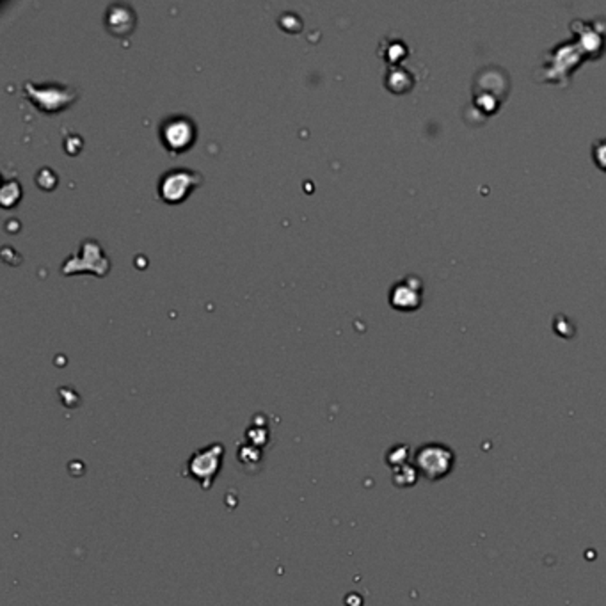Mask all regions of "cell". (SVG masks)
<instances>
[{
	"mask_svg": "<svg viewBox=\"0 0 606 606\" xmlns=\"http://www.w3.org/2000/svg\"><path fill=\"white\" fill-rule=\"evenodd\" d=\"M23 91L28 96V100L46 114L61 113L77 98L75 88L68 84H59V82H43V84L25 82Z\"/></svg>",
	"mask_w": 606,
	"mask_h": 606,
	"instance_id": "cell-1",
	"label": "cell"
},
{
	"mask_svg": "<svg viewBox=\"0 0 606 606\" xmlns=\"http://www.w3.org/2000/svg\"><path fill=\"white\" fill-rule=\"evenodd\" d=\"M222 457H224V444L211 443L202 450L194 451L185 466V476L198 482L204 491L211 487L222 468Z\"/></svg>",
	"mask_w": 606,
	"mask_h": 606,
	"instance_id": "cell-2",
	"label": "cell"
},
{
	"mask_svg": "<svg viewBox=\"0 0 606 606\" xmlns=\"http://www.w3.org/2000/svg\"><path fill=\"white\" fill-rule=\"evenodd\" d=\"M455 455L448 446L439 443H429L418 448L414 454L416 471L427 480H441L454 469Z\"/></svg>",
	"mask_w": 606,
	"mask_h": 606,
	"instance_id": "cell-3",
	"label": "cell"
},
{
	"mask_svg": "<svg viewBox=\"0 0 606 606\" xmlns=\"http://www.w3.org/2000/svg\"><path fill=\"white\" fill-rule=\"evenodd\" d=\"M159 137L169 152L182 153L194 145L198 127L187 114H171L160 123Z\"/></svg>",
	"mask_w": 606,
	"mask_h": 606,
	"instance_id": "cell-4",
	"label": "cell"
},
{
	"mask_svg": "<svg viewBox=\"0 0 606 606\" xmlns=\"http://www.w3.org/2000/svg\"><path fill=\"white\" fill-rule=\"evenodd\" d=\"M199 184V173L187 167H173L160 177L159 194L166 203H182Z\"/></svg>",
	"mask_w": 606,
	"mask_h": 606,
	"instance_id": "cell-5",
	"label": "cell"
},
{
	"mask_svg": "<svg viewBox=\"0 0 606 606\" xmlns=\"http://www.w3.org/2000/svg\"><path fill=\"white\" fill-rule=\"evenodd\" d=\"M91 271L95 274L103 276L109 271V260L103 254L102 247L96 240H84L78 256H71L64 261L63 272L64 274H73V272Z\"/></svg>",
	"mask_w": 606,
	"mask_h": 606,
	"instance_id": "cell-6",
	"label": "cell"
},
{
	"mask_svg": "<svg viewBox=\"0 0 606 606\" xmlns=\"http://www.w3.org/2000/svg\"><path fill=\"white\" fill-rule=\"evenodd\" d=\"M390 301L399 310H412L422 301V281H412V278H407L397 283L390 292Z\"/></svg>",
	"mask_w": 606,
	"mask_h": 606,
	"instance_id": "cell-7",
	"label": "cell"
},
{
	"mask_svg": "<svg viewBox=\"0 0 606 606\" xmlns=\"http://www.w3.org/2000/svg\"><path fill=\"white\" fill-rule=\"evenodd\" d=\"M105 25L110 32L117 36L128 34L135 25V13L128 4H110L105 14Z\"/></svg>",
	"mask_w": 606,
	"mask_h": 606,
	"instance_id": "cell-8",
	"label": "cell"
},
{
	"mask_svg": "<svg viewBox=\"0 0 606 606\" xmlns=\"http://www.w3.org/2000/svg\"><path fill=\"white\" fill-rule=\"evenodd\" d=\"M21 191H20V185H18V182H6L2 187V192H0V199H2L4 207H11V204H14L18 202V198H20Z\"/></svg>",
	"mask_w": 606,
	"mask_h": 606,
	"instance_id": "cell-9",
	"label": "cell"
},
{
	"mask_svg": "<svg viewBox=\"0 0 606 606\" xmlns=\"http://www.w3.org/2000/svg\"><path fill=\"white\" fill-rule=\"evenodd\" d=\"M239 461L242 462L244 466H246V464H256V462L261 461L260 448L253 446V444H246V446H240L239 448Z\"/></svg>",
	"mask_w": 606,
	"mask_h": 606,
	"instance_id": "cell-10",
	"label": "cell"
},
{
	"mask_svg": "<svg viewBox=\"0 0 606 606\" xmlns=\"http://www.w3.org/2000/svg\"><path fill=\"white\" fill-rule=\"evenodd\" d=\"M407 455H409L407 446H393L388 454V464L390 466L399 464L400 468V466H404L405 462H407Z\"/></svg>",
	"mask_w": 606,
	"mask_h": 606,
	"instance_id": "cell-11",
	"label": "cell"
},
{
	"mask_svg": "<svg viewBox=\"0 0 606 606\" xmlns=\"http://www.w3.org/2000/svg\"><path fill=\"white\" fill-rule=\"evenodd\" d=\"M596 160L601 166L606 167V141H601L600 145H596Z\"/></svg>",
	"mask_w": 606,
	"mask_h": 606,
	"instance_id": "cell-12",
	"label": "cell"
}]
</instances>
